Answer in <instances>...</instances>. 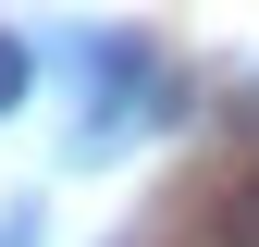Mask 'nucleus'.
Returning <instances> with one entry per match:
<instances>
[{
  "label": "nucleus",
  "instance_id": "f03ea898",
  "mask_svg": "<svg viewBox=\"0 0 259 247\" xmlns=\"http://www.w3.org/2000/svg\"><path fill=\"white\" fill-rule=\"evenodd\" d=\"M210 235H222V247H259V173L235 185V198H222V223H210Z\"/></svg>",
  "mask_w": 259,
  "mask_h": 247
},
{
  "label": "nucleus",
  "instance_id": "f257e3e1",
  "mask_svg": "<svg viewBox=\"0 0 259 247\" xmlns=\"http://www.w3.org/2000/svg\"><path fill=\"white\" fill-rule=\"evenodd\" d=\"M25 87H37V50H25L13 25H0V111H25Z\"/></svg>",
  "mask_w": 259,
  "mask_h": 247
}]
</instances>
